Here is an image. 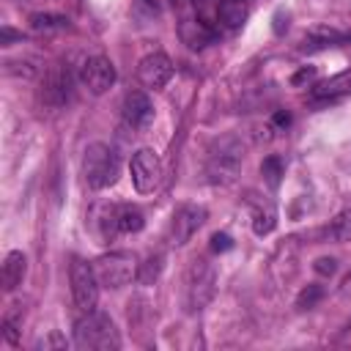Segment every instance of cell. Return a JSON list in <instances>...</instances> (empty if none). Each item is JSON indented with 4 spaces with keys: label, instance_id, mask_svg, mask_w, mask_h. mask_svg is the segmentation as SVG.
I'll return each mask as SVG.
<instances>
[{
    "label": "cell",
    "instance_id": "obj_1",
    "mask_svg": "<svg viewBox=\"0 0 351 351\" xmlns=\"http://www.w3.org/2000/svg\"><path fill=\"white\" fill-rule=\"evenodd\" d=\"M74 346L82 351H118L121 335L107 313H82L74 324Z\"/></svg>",
    "mask_w": 351,
    "mask_h": 351
},
{
    "label": "cell",
    "instance_id": "obj_2",
    "mask_svg": "<svg viewBox=\"0 0 351 351\" xmlns=\"http://www.w3.org/2000/svg\"><path fill=\"white\" fill-rule=\"evenodd\" d=\"M82 176L90 189H107L121 176V159L118 154L104 143H90L82 156Z\"/></svg>",
    "mask_w": 351,
    "mask_h": 351
},
{
    "label": "cell",
    "instance_id": "obj_3",
    "mask_svg": "<svg viewBox=\"0 0 351 351\" xmlns=\"http://www.w3.org/2000/svg\"><path fill=\"white\" fill-rule=\"evenodd\" d=\"M184 293H186V310L189 313L203 310L217 293V269H214V263H208L206 258H195L189 271H186Z\"/></svg>",
    "mask_w": 351,
    "mask_h": 351
},
{
    "label": "cell",
    "instance_id": "obj_4",
    "mask_svg": "<svg viewBox=\"0 0 351 351\" xmlns=\"http://www.w3.org/2000/svg\"><path fill=\"white\" fill-rule=\"evenodd\" d=\"M93 271L99 277V285L104 288H123L126 282L134 280L137 274V261L132 252L126 250H115V252H104L93 261Z\"/></svg>",
    "mask_w": 351,
    "mask_h": 351
},
{
    "label": "cell",
    "instance_id": "obj_5",
    "mask_svg": "<svg viewBox=\"0 0 351 351\" xmlns=\"http://www.w3.org/2000/svg\"><path fill=\"white\" fill-rule=\"evenodd\" d=\"M241 159H244V148H241V143L236 137L217 140V145L208 154V176H211V181H219V184L233 181L236 173H239Z\"/></svg>",
    "mask_w": 351,
    "mask_h": 351
},
{
    "label": "cell",
    "instance_id": "obj_6",
    "mask_svg": "<svg viewBox=\"0 0 351 351\" xmlns=\"http://www.w3.org/2000/svg\"><path fill=\"white\" fill-rule=\"evenodd\" d=\"M71 296L80 313H93L99 304V277L93 271V263H85L82 258L71 261Z\"/></svg>",
    "mask_w": 351,
    "mask_h": 351
},
{
    "label": "cell",
    "instance_id": "obj_7",
    "mask_svg": "<svg viewBox=\"0 0 351 351\" xmlns=\"http://www.w3.org/2000/svg\"><path fill=\"white\" fill-rule=\"evenodd\" d=\"M101 222V236L110 239L115 233H140L145 225V217L137 206L132 203H121V206H107L99 217Z\"/></svg>",
    "mask_w": 351,
    "mask_h": 351
},
{
    "label": "cell",
    "instance_id": "obj_8",
    "mask_svg": "<svg viewBox=\"0 0 351 351\" xmlns=\"http://www.w3.org/2000/svg\"><path fill=\"white\" fill-rule=\"evenodd\" d=\"M129 170H132V184H134V189H137L140 195H148V192H154V189L159 186L162 165H159V156H156L154 148H140V151H134Z\"/></svg>",
    "mask_w": 351,
    "mask_h": 351
},
{
    "label": "cell",
    "instance_id": "obj_9",
    "mask_svg": "<svg viewBox=\"0 0 351 351\" xmlns=\"http://www.w3.org/2000/svg\"><path fill=\"white\" fill-rule=\"evenodd\" d=\"M206 217H208V211H206L203 206H197V203H184V206L173 214V219H170V244H176V247L186 244V241L203 228Z\"/></svg>",
    "mask_w": 351,
    "mask_h": 351
},
{
    "label": "cell",
    "instance_id": "obj_10",
    "mask_svg": "<svg viewBox=\"0 0 351 351\" xmlns=\"http://www.w3.org/2000/svg\"><path fill=\"white\" fill-rule=\"evenodd\" d=\"M80 80H82V85H85L93 96H101V93H107V90L112 88V82H115V66H112L110 58L93 55V58H88V60L82 63Z\"/></svg>",
    "mask_w": 351,
    "mask_h": 351
},
{
    "label": "cell",
    "instance_id": "obj_11",
    "mask_svg": "<svg viewBox=\"0 0 351 351\" xmlns=\"http://www.w3.org/2000/svg\"><path fill=\"white\" fill-rule=\"evenodd\" d=\"M137 77L140 82L148 88V90H159L170 82L173 77V63L165 52H154V55H145L140 63H137Z\"/></svg>",
    "mask_w": 351,
    "mask_h": 351
},
{
    "label": "cell",
    "instance_id": "obj_12",
    "mask_svg": "<svg viewBox=\"0 0 351 351\" xmlns=\"http://www.w3.org/2000/svg\"><path fill=\"white\" fill-rule=\"evenodd\" d=\"M121 110H123L126 126H132V129H137V132L148 129L151 121H154V104H151V99H148L145 90H129V93L123 96V107H121Z\"/></svg>",
    "mask_w": 351,
    "mask_h": 351
},
{
    "label": "cell",
    "instance_id": "obj_13",
    "mask_svg": "<svg viewBox=\"0 0 351 351\" xmlns=\"http://www.w3.org/2000/svg\"><path fill=\"white\" fill-rule=\"evenodd\" d=\"M69 88H71V77L63 66H52L47 74H44V82H41V99L44 104L49 107H63L66 99H69Z\"/></svg>",
    "mask_w": 351,
    "mask_h": 351
},
{
    "label": "cell",
    "instance_id": "obj_14",
    "mask_svg": "<svg viewBox=\"0 0 351 351\" xmlns=\"http://www.w3.org/2000/svg\"><path fill=\"white\" fill-rule=\"evenodd\" d=\"M178 36H181V41H184L189 49H203V47H208V44L217 38L214 27H211L206 19H184V22L178 25Z\"/></svg>",
    "mask_w": 351,
    "mask_h": 351
},
{
    "label": "cell",
    "instance_id": "obj_15",
    "mask_svg": "<svg viewBox=\"0 0 351 351\" xmlns=\"http://www.w3.org/2000/svg\"><path fill=\"white\" fill-rule=\"evenodd\" d=\"M351 41V33H343L337 27H326V25H318L313 27L307 36H304V52H315V49H326V47H337V44H346Z\"/></svg>",
    "mask_w": 351,
    "mask_h": 351
},
{
    "label": "cell",
    "instance_id": "obj_16",
    "mask_svg": "<svg viewBox=\"0 0 351 351\" xmlns=\"http://www.w3.org/2000/svg\"><path fill=\"white\" fill-rule=\"evenodd\" d=\"M25 271H27V258H25V252H22V250H11V252L5 255V263H3V271H0L3 291L11 293L16 285H22Z\"/></svg>",
    "mask_w": 351,
    "mask_h": 351
},
{
    "label": "cell",
    "instance_id": "obj_17",
    "mask_svg": "<svg viewBox=\"0 0 351 351\" xmlns=\"http://www.w3.org/2000/svg\"><path fill=\"white\" fill-rule=\"evenodd\" d=\"M348 93H351V69H346V71H340V74H335V77H329L313 88L315 99H340Z\"/></svg>",
    "mask_w": 351,
    "mask_h": 351
},
{
    "label": "cell",
    "instance_id": "obj_18",
    "mask_svg": "<svg viewBox=\"0 0 351 351\" xmlns=\"http://www.w3.org/2000/svg\"><path fill=\"white\" fill-rule=\"evenodd\" d=\"M247 3L244 0H222L219 5H217V19L228 27V30H236V27H241L244 22H247Z\"/></svg>",
    "mask_w": 351,
    "mask_h": 351
},
{
    "label": "cell",
    "instance_id": "obj_19",
    "mask_svg": "<svg viewBox=\"0 0 351 351\" xmlns=\"http://www.w3.org/2000/svg\"><path fill=\"white\" fill-rule=\"evenodd\" d=\"M66 27H69V19L60 14H41V11L30 14V30H36V33L49 36V33H60Z\"/></svg>",
    "mask_w": 351,
    "mask_h": 351
},
{
    "label": "cell",
    "instance_id": "obj_20",
    "mask_svg": "<svg viewBox=\"0 0 351 351\" xmlns=\"http://www.w3.org/2000/svg\"><path fill=\"white\" fill-rule=\"evenodd\" d=\"M0 329H3V340H5L8 346H16V343H19V332H22V307H19V304H14V307L3 315Z\"/></svg>",
    "mask_w": 351,
    "mask_h": 351
},
{
    "label": "cell",
    "instance_id": "obj_21",
    "mask_svg": "<svg viewBox=\"0 0 351 351\" xmlns=\"http://www.w3.org/2000/svg\"><path fill=\"white\" fill-rule=\"evenodd\" d=\"M162 269H165V258H162V255H151V258H145L143 263H137L134 280H137L140 285H154V282L159 280Z\"/></svg>",
    "mask_w": 351,
    "mask_h": 351
},
{
    "label": "cell",
    "instance_id": "obj_22",
    "mask_svg": "<svg viewBox=\"0 0 351 351\" xmlns=\"http://www.w3.org/2000/svg\"><path fill=\"white\" fill-rule=\"evenodd\" d=\"M326 239H332V241H337V244L351 241V211H340V214L332 219V225L326 228Z\"/></svg>",
    "mask_w": 351,
    "mask_h": 351
},
{
    "label": "cell",
    "instance_id": "obj_23",
    "mask_svg": "<svg viewBox=\"0 0 351 351\" xmlns=\"http://www.w3.org/2000/svg\"><path fill=\"white\" fill-rule=\"evenodd\" d=\"M261 173H263V178H266V184H269L271 189L280 186V178H282V173H285L282 159H280V156H266L263 165H261Z\"/></svg>",
    "mask_w": 351,
    "mask_h": 351
},
{
    "label": "cell",
    "instance_id": "obj_24",
    "mask_svg": "<svg viewBox=\"0 0 351 351\" xmlns=\"http://www.w3.org/2000/svg\"><path fill=\"white\" fill-rule=\"evenodd\" d=\"M321 299H324V288H321L318 282H310L307 288L299 291V296H296V307H299V310H313Z\"/></svg>",
    "mask_w": 351,
    "mask_h": 351
},
{
    "label": "cell",
    "instance_id": "obj_25",
    "mask_svg": "<svg viewBox=\"0 0 351 351\" xmlns=\"http://www.w3.org/2000/svg\"><path fill=\"white\" fill-rule=\"evenodd\" d=\"M274 225H277V214H274V208H261L258 214H255V219H252V230L258 233V236H266V233H271L274 230Z\"/></svg>",
    "mask_w": 351,
    "mask_h": 351
},
{
    "label": "cell",
    "instance_id": "obj_26",
    "mask_svg": "<svg viewBox=\"0 0 351 351\" xmlns=\"http://www.w3.org/2000/svg\"><path fill=\"white\" fill-rule=\"evenodd\" d=\"M66 346H69V343H66V337H63V335H58V332H52L49 337H44V340H38V343H36V348H44V351H47V348H66Z\"/></svg>",
    "mask_w": 351,
    "mask_h": 351
},
{
    "label": "cell",
    "instance_id": "obj_27",
    "mask_svg": "<svg viewBox=\"0 0 351 351\" xmlns=\"http://www.w3.org/2000/svg\"><path fill=\"white\" fill-rule=\"evenodd\" d=\"M315 80V66H304V69H299L293 77H291V85H304V82H313Z\"/></svg>",
    "mask_w": 351,
    "mask_h": 351
},
{
    "label": "cell",
    "instance_id": "obj_28",
    "mask_svg": "<svg viewBox=\"0 0 351 351\" xmlns=\"http://www.w3.org/2000/svg\"><path fill=\"white\" fill-rule=\"evenodd\" d=\"M230 247H233V239L228 233H214L211 236V250L214 252H228Z\"/></svg>",
    "mask_w": 351,
    "mask_h": 351
},
{
    "label": "cell",
    "instance_id": "obj_29",
    "mask_svg": "<svg viewBox=\"0 0 351 351\" xmlns=\"http://www.w3.org/2000/svg\"><path fill=\"white\" fill-rule=\"evenodd\" d=\"M313 269H315L318 274H324V277H329V274H335V271H337V261H335V258H318Z\"/></svg>",
    "mask_w": 351,
    "mask_h": 351
},
{
    "label": "cell",
    "instance_id": "obj_30",
    "mask_svg": "<svg viewBox=\"0 0 351 351\" xmlns=\"http://www.w3.org/2000/svg\"><path fill=\"white\" fill-rule=\"evenodd\" d=\"M14 38H16V41H22V33L11 30L8 25H3V27H0V44H3V47H8V44L14 41Z\"/></svg>",
    "mask_w": 351,
    "mask_h": 351
},
{
    "label": "cell",
    "instance_id": "obj_31",
    "mask_svg": "<svg viewBox=\"0 0 351 351\" xmlns=\"http://www.w3.org/2000/svg\"><path fill=\"white\" fill-rule=\"evenodd\" d=\"M271 121H274V126H288V123H291V115H288L285 110H280V112H274Z\"/></svg>",
    "mask_w": 351,
    "mask_h": 351
},
{
    "label": "cell",
    "instance_id": "obj_32",
    "mask_svg": "<svg viewBox=\"0 0 351 351\" xmlns=\"http://www.w3.org/2000/svg\"><path fill=\"white\" fill-rule=\"evenodd\" d=\"M337 293H340V296H351V274H346V280L340 282V288H337Z\"/></svg>",
    "mask_w": 351,
    "mask_h": 351
},
{
    "label": "cell",
    "instance_id": "obj_33",
    "mask_svg": "<svg viewBox=\"0 0 351 351\" xmlns=\"http://www.w3.org/2000/svg\"><path fill=\"white\" fill-rule=\"evenodd\" d=\"M148 3H151V5H154V11H156V8H159V3H162V0H148Z\"/></svg>",
    "mask_w": 351,
    "mask_h": 351
}]
</instances>
